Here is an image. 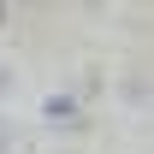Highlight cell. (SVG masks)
Here are the masks:
<instances>
[{
	"mask_svg": "<svg viewBox=\"0 0 154 154\" xmlns=\"http://www.w3.org/2000/svg\"><path fill=\"white\" fill-rule=\"evenodd\" d=\"M48 119H77V101L71 95H48Z\"/></svg>",
	"mask_w": 154,
	"mask_h": 154,
	"instance_id": "cell-1",
	"label": "cell"
},
{
	"mask_svg": "<svg viewBox=\"0 0 154 154\" xmlns=\"http://www.w3.org/2000/svg\"><path fill=\"white\" fill-rule=\"evenodd\" d=\"M0 18H6V6H0Z\"/></svg>",
	"mask_w": 154,
	"mask_h": 154,
	"instance_id": "cell-2",
	"label": "cell"
}]
</instances>
